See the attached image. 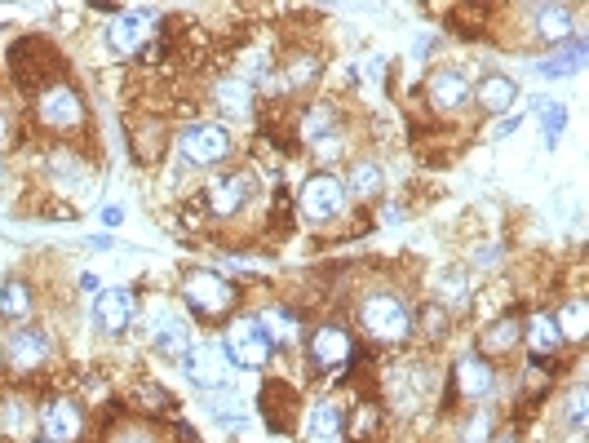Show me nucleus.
<instances>
[{
    "label": "nucleus",
    "mask_w": 589,
    "mask_h": 443,
    "mask_svg": "<svg viewBox=\"0 0 589 443\" xmlns=\"http://www.w3.org/2000/svg\"><path fill=\"white\" fill-rule=\"evenodd\" d=\"M9 71H14V85L23 89V94H45V89L58 85L62 76V54L49 40L40 36H23L9 45Z\"/></svg>",
    "instance_id": "nucleus-1"
},
{
    "label": "nucleus",
    "mask_w": 589,
    "mask_h": 443,
    "mask_svg": "<svg viewBox=\"0 0 589 443\" xmlns=\"http://www.w3.org/2000/svg\"><path fill=\"white\" fill-rule=\"evenodd\" d=\"M359 324L377 346H403L412 337V328H417V319L395 293H372L359 306Z\"/></svg>",
    "instance_id": "nucleus-2"
},
{
    "label": "nucleus",
    "mask_w": 589,
    "mask_h": 443,
    "mask_svg": "<svg viewBox=\"0 0 589 443\" xmlns=\"http://www.w3.org/2000/svg\"><path fill=\"white\" fill-rule=\"evenodd\" d=\"M222 355H226V364L244 368V373H257V368L271 364L275 346L266 342L262 324H257L253 315H235L231 324H226V346H222Z\"/></svg>",
    "instance_id": "nucleus-3"
},
{
    "label": "nucleus",
    "mask_w": 589,
    "mask_h": 443,
    "mask_svg": "<svg viewBox=\"0 0 589 443\" xmlns=\"http://www.w3.org/2000/svg\"><path fill=\"white\" fill-rule=\"evenodd\" d=\"M182 302L200 319H226L235 311V284L217 271H191L182 280Z\"/></svg>",
    "instance_id": "nucleus-4"
},
{
    "label": "nucleus",
    "mask_w": 589,
    "mask_h": 443,
    "mask_svg": "<svg viewBox=\"0 0 589 443\" xmlns=\"http://www.w3.org/2000/svg\"><path fill=\"white\" fill-rule=\"evenodd\" d=\"M341 209H346V187H341V178H333V173H315V178H306L302 191H297V213H302L310 226L333 222Z\"/></svg>",
    "instance_id": "nucleus-5"
},
{
    "label": "nucleus",
    "mask_w": 589,
    "mask_h": 443,
    "mask_svg": "<svg viewBox=\"0 0 589 443\" xmlns=\"http://www.w3.org/2000/svg\"><path fill=\"white\" fill-rule=\"evenodd\" d=\"M178 147L186 164H217L231 156V133H226V125H213V120H195V125H186L178 133Z\"/></svg>",
    "instance_id": "nucleus-6"
},
{
    "label": "nucleus",
    "mask_w": 589,
    "mask_h": 443,
    "mask_svg": "<svg viewBox=\"0 0 589 443\" xmlns=\"http://www.w3.org/2000/svg\"><path fill=\"white\" fill-rule=\"evenodd\" d=\"M36 116H40V125H45V129L71 133V129L85 125V102H80L76 89L54 85V89H45V94L36 98Z\"/></svg>",
    "instance_id": "nucleus-7"
},
{
    "label": "nucleus",
    "mask_w": 589,
    "mask_h": 443,
    "mask_svg": "<svg viewBox=\"0 0 589 443\" xmlns=\"http://www.w3.org/2000/svg\"><path fill=\"white\" fill-rule=\"evenodd\" d=\"M310 364L319 368V373H337V368H350V359L359 355L355 350V337L346 333V328H315V337H310Z\"/></svg>",
    "instance_id": "nucleus-8"
},
{
    "label": "nucleus",
    "mask_w": 589,
    "mask_h": 443,
    "mask_svg": "<svg viewBox=\"0 0 589 443\" xmlns=\"http://www.w3.org/2000/svg\"><path fill=\"white\" fill-rule=\"evenodd\" d=\"M182 368H186V377L195 381L200 390H222V386H231L226 381V355H222V346H213V342H191V350L182 355Z\"/></svg>",
    "instance_id": "nucleus-9"
},
{
    "label": "nucleus",
    "mask_w": 589,
    "mask_h": 443,
    "mask_svg": "<svg viewBox=\"0 0 589 443\" xmlns=\"http://www.w3.org/2000/svg\"><path fill=\"white\" fill-rule=\"evenodd\" d=\"M133 315H138V297H133L129 288H107V293H98V302H93V324L107 337L129 333Z\"/></svg>",
    "instance_id": "nucleus-10"
},
{
    "label": "nucleus",
    "mask_w": 589,
    "mask_h": 443,
    "mask_svg": "<svg viewBox=\"0 0 589 443\" xmlns=\"http://www.w3.org/2000/svg\"><path fill=\"white\" fill-rule=\"evenodd\" d=\"M253 191H257L253 173L235 169V173H226V178L213 182L209 195H204V204H209V213H217V218H235V213H240L244 204L253 200Z\"/></svg>",
    "instance_id": "nucleus-11"
},
{
    "label": "nucleus",
    "mask_w": 589,
    "mask_h": 443,
    "mask_svg": "<svg viewBox=\"0 0 589 443\" xmlns=\"http://www.w3.org/2000/svg\"><path fill=\"white\" fill-rule=\"evenodd\" d=\"M40 426H45L49 443H76L85 435V412H80L76 399H49L40 408Z\"/></svg>",
    "instance_id": "nucleus-12"
},
{
    "label": "nucleus",
    "mask_w": 589,
    "mask_h": 443,
    "mask_svg": "<svg viewBox=\"0 0 589 443\" xmlns=\"http://www.w3.org/2000/svg\"><path fill=\"white\" fill-rule=\"evenodd\" d=\"M5 359L14 373H31V368H40L49 359V337L40 333V328H14V333L5 337Z\"/></svg>",
    "instance_id": "nucleus-13"
},
{
    "label": "nucleus",
    "mask_w": 589,
    "mask_h": 443,
    "mask_svg": "<svg viewBox=\"0 0 589 443\" xmlns=\"http://www.w3.org/2000/svg\"><path fill=\"white\" fill-rule=\"evenodd\" d=\"M129 156L142 164V169H155L164 156H169V129H164V120H138V125L129 129Z\"/></svg>",
    "instance_id": "nucleus-14"
},
{
    "label": "nucleus",
    "mask_w": 589,
    "mask_h": 443,
    "mask_svg": "<svg viewBox=\"0 0 589 443\" xmlns=\"http://www.w3.org/2000/svg\"><path fill=\"white\" fill-rule=\"evenodd\" d=\"M426 98H430L434 111H443V116H457L465 102L474 98V89H470V80H465L461 71H448V67H443V71H434V76H430Z\"/></svg>",
    "instance_id": "nucleus-15"
},
{
    "label": "nucleus",
    "mask_w": 589,
    "mask_h": 443,
    "mask_svg": "<svg viewBox=\"0 0 589 443\" xmlns=\"http://www.w3.org/2000/svg\"><path fill=\"white\" fill-rule=\"evenodd\" d=\"M262 417H266V430H275V435H288V430H293L297 390L288 386V381H266V390H262Z\"/></svg>",
    "instance_id": "nucleus-16"
},
{
    "label": "nucleus",
    "mask_w": 589,
    "mask_h": 443,
    "mask_svg": "<svg viewBox=\"0 0 589 443\" xmlns=\"http://www.w3.org/2000/svg\"><path fill=\"white\" fill-rule=\"evenodd\" d=\"M452 381H457V390L465 399H488L496 386V373L483 355H461L457 364H452Z\"/></svg>",
    "instance_id": "nucleus-17"
},
{
    "label": "nucleus",
    "mask_w": 589,
    "mask_h": 443,
    "mask_svg": "<svg viewBox=\"0 0 589 443\" xmlns=\"http://www.w3.org/2000/svg\"><path fill=\"white\" fill-rule=\"evenodd\" d=\"M147 14H116L107 23V45H111V54H120V58H129V54H138L142 49V40H147Z\"/></svg>",
    "instance_id": "nucleus-18"
},
{
    "label": "nucleus",
    "mask_w": 589,
    "mask_h": 443,
    "mask_svg": "<svg viewBox=\"0 0 589 443\" xmlns=\"http://www.w3.org/2000/svg\"><path fill=\"white\" fill-rule=\"evenodd\" d=\"M346 435V412L333 399H324V404H315L306 412V439L310 443H341Z\"/></svg>",
    "instance_id": "nucleus-19"
},
{
    "label": "nucleus",
    "mask_w": 589,
    "mask_h": 443,
    "mask_svg": "<svg viewBox=\"0 0 589 443\" xmlns=\"http://www.w3.org/2000/svg\"><path fill=\"white\" fill-rule=\"evenodd\" d=\"M474 102H479L488 116H505V111L519 102V85H514L510 76H501V71H492V76L479 80V89H474Z\"/></svg>",
    "instance_id": "nucleus-20"
},
{
    "label": "nucleus",
    "mask_w": 589,
    "mask_h": 443,
    "mask_svg": "<svg viewBox=\"0 0 589 443\" xmlns=\"http://www.w3.org/2000/svg\"><path fill=\"white\" fill-rule=\"evenodd\" d=\"M523 342H527V350H532L536 359H550V355H558L567 342H563V333H558V324H554V315H532L523 324Z\"/></svg>",
    "instance_id": "nucleus-21"
},
{
    "label": "nucleus",
    "mask_w": 589,
    "mask_h": 443,
    "mask_svg": "<svg viewBox=\"0 0 589 443\" xmlns=\"http://www.w3.org/2000/svg\"><path fill=\"white\" fill-rule=\"evenodd\" d=\"M585 58H589L585 40H567V45H554V54L545 58V63H536V71H541L545 80H567L585 67Z\"/></svg>",
    "instance_id": "nucleus-22"
},
{
    "label": "nucleus",
    "mask_w": 589,
    "mask_h": 443,
    "mask_svg": "<svg viewBox=\"0 0 589 443\" xmlns=\"http://www.w3.org/2000/svg\"><path fill=\"white\" fill-rule=\"evenodd\" d=\"M519 337H523L519 315H501L496 324H483V333H479V355H510V350L519 346Z\"/></svg>",
    "instance_id": "nucleus-23"
},
{
    "label": "nucleus",
    "mask_w": 589,
    "mask_h": 443,
    "mask_svg": "<svg viewBox=\"0 0 589 443\" xmlns=\"http://www.w3.org/2000/svg\"><path fill=\"white\" fill-rule=\"evenodd\" d=\"M31 306H36V297H31V284L23 280V275H14V280L0 284V319H9V324H27Z\"/></svg>",
    "instance_id": "nucleus-24"
},
{
    "label": "nucleus",
    "mask_w": 589,
    "mask_h": 443,
    "mask_svg": "<svg viewBox=\"0 0 589 443\" xmlns=\"http://www.w3.org/2000/svg\"><path fill=\"white\" fill-rule=\"evenodd\" d=\"M155 350H160L164 359H182L186 350H191V328H186V319L164 315L160 324H155Z\"/></svg>",
    "instance_id": "nucleus-25"
},
{
    "label": "nucleus",
    "mask_w": 589,
    "mask_h": 443,
    "mask_svg": "<svg viewBox=\"0 0 589 443\" xmlns=\"http://www.w3.org/2000/svg\"><path fill=\"white\" fill-rule=\"evenodd\" d=\"M536 32L545 40H554V45H567L572 40V5H541L536 9Z\"/></svg>",
    "instance_id": "nucleus-26"
},
{
    "label": "nucleus",
    "mask_w": 589,
    "mask_h": 443,
    "mask_svg": "<svg viewBox=\"0 0 589 443\" xmlns=\"http://www.w3.org/2000/svg\"><path fill=\"white\" fill-rule=\"evenodd\" d=\"M213 102L226 111V116H248V107H253V89L244 85V80H235V76H226V80H217V89H213Z\"/></svg>",
    "instance_id": "nucleus-27"
},
{
    "label": "nucleus",
    "mask_w": 589,
    "mask_h": 443,
    "mask_svg": "<svg viewBox=\"0 0 589 443\" xmlns=\"http://www.w3.org/2000/svg\"><path fill=\"white\" fill-rule=\"evenodd\" d=\"M381 182H386L381 164H377V160H359V164H350V178L341 182V187H346V195H359V200H372V195L381 191Z\"/></svg>",
    "instance_id": "nucleus-28"
},
{
    "label": "nucleus",
    "mask_w": 589,
    "mask_h": 443,
    "mask_svg": "<svg viewBox=\"0 0 589 443\" xmlns=\"http://www.w3.org/2000/svg\"><path fill=\"white\" fill-rule=\"evenodd\" d=\"M328 133H341L337 129V107L315 102V107L302 116V142H319V138H328Z\"/></svg>",
    "instance_id": "nucleus-29"
},
{
    "label": "nucleus",
    "mask_w": 589,
    "mask_h": 443,
    "mask_svg": "<svg viewBox=\"0 0 589 443\" xmlns=\"http://www.w3.org/2000/svg\"><path fill=\"white\" fill-rule=\"evenodd\" d=\"M200 404L209 408L217 421H226V426H235V430L244 426V421H240V399H235V390H231V386H222V390H204Z\"/></svg>",
    "instance_id": "nucleus-30"
},
{
    "label": "nucleus",
    "mask_w": 589,
    "mask_h": 443,
    "mask_svg": "<svg viewBox=\"0 0 589 443\" xmlns=\"http://www.w3.org/2000/svg\"><path fill=\"white\" fill-rule=\"evenodd\" d=\"M27 426H31V408L23 404V399H9V404L0 408V435L23 439V435H27Z\"/></svg>",
    "instance_id": "nucleus-31"
},
{
    "label": "nucleus",
    "mask_w": 589,
    "mask_h": 443,
    "mask_svg": "<svg viewBox=\"0 0 589 443\" xmlns=\"http://www.w3.org/2000/svg\"><path fill=\"white\" fill-rule=\"evenodd\" d=\"M554 324H558V333H563V342H581L585 337V302H567L563 311L554 315Z\"/></svg>",
    "instance_id": "nucleus-32"
},
{
    "label": "nucleus",
    "mask_w": 589,
    "mask_h": 443,
    "mask_svg": "<svg viewBox=\"0 0 589 443\" xmlns=\"http://www.w3.org/2000/svg\"><path fill=\"white\" fill-rule=\"evenodd\" d=\"M536 111H541V125H545V147H558V138L567 129V107L563 102H536Z\"/></svg>",
    "instance_id": "nucleus-33"
},
{
    "label": "nucleus",
    "mask_w": 589,
    "mask_h": 443,
    "mask_svg": "<svg viewBox=\"0 0 589 443\" xmlns=\"http://www.w3.org/2000/svg\"><path fill=\"white\" fill-rule=\"evenodd\" d=\"M315 76H319V58H315V54L284 63V89H302V85H310Z\"/></svg>",
    "instance_id": "nucleus-34"
},
{
    "label": "nucleus",
    "mask_w": 589,
    "mask_h": 443,
    "mask_svg": "<svg viewBox=\"0 0 589 443\" xmlns=\"http://www.w3.org/2000/svg\"><path fill=\"white\" fill-rule=\"evenodd\" d=\"M563 417L572 430H581L589 421V386H572L567 390V404H563Z\"/></svg>",
    "instance_id": "nucleus-35"
},
{
    "label": "nucleus",
    "mask_w": 589,
    "mask_h": 443,
    "mask_svg": "<svg viewBox=\"0 0 589 443\" xmlns=\"http://www.w3.org/2000/svg\"><path fill=\"white\" fill-rule=\"evenodd\" d=\"M377 421H381V412H377V408H359V412H355V421L346 417V435L355 439V443H359V439H368Z\"/></svg>",
    "instance_id": "nucleus-36"
},
{
    "label": "nucleus",
    "mask_w": 589,
    "mask_h": 443,
    "mask_svg": "<svg viewBox=\"0 0 589 443\" xmlns=\"http://www.w3.org/2000/svg\"><path fill=\"white\" fill-rule=\"evenodd\" d=\"M439 297H443L448 306H452V302H461V297H465V275L457 271V266L439 275Z\"/></svg>",
    "instance_id": "nucleus-37"
},
{
    "label": "nucleus",
    "mask_w": 589,
    "mask_h": 443,
    "mask_svg": "<svg viewBox=\"0 0 589 443\" xmlns=\"http://www.w3.org/2000/svg\"><path fill=\"white\" fill-rule=\"evenodd\" d=\"M488 439H492V417H488V412H479V417H470L461 443H488Z\"/></svg>",
    "instance_id": "nucleus-38"
},
{
    "label": "nucleus",
    "mask_w": 589,
    "mask_h": 443,
    "mask_svg": "<svg viewBox=\"0 0 589 443\" xmlns=\"http://www.w3.org/2000/svg\"><path fill=\"white\" fill-rule=\"evenodd\" d=\"M107 443H155V435H151L147 426H138V421H129V426H120Z\"/></svg>",
    "instance_id": "nucleus-39"
},
{
    "label": "nucleus",
    "mask_w": 589,
    "mask_h": 443,
    "mask_svg": "<svg viewBox=\"0 0 589 443\" xmlns=\"http://www.w3.org/2000/svg\"><path fill=\"white\" fill-rule=\"evenodd\" d=\"M421 324H426L430 342H439V337H443V328H448V311H443V306H426V315H421Z\"/></svg>",
    "instance_id": "nucleus-40"
},
{
    "label": "nucleus",
    "mask_w": 589,
    "mask_h": 443,
    "mask_svg": "<svg viewBox=\"0 0 589 443\" xmlns=\"http://www.w3.org/2000/svg\"><path fill=\"white\" fill-rule=\"evenodd\" d=\"M341 147H346V142H341V133H328V138H319V142H315L319 160H337V156H341Z\"/></svg>",
    "instance_id": "nucleus-41"
},
{
    "label": "nucleus",
    "mask_w": 589,
    "mask_h": 443,
    "mask_svg": "<svg viewBox=\"0 0 589 443\" xmlns=\"http://www.w3.org/2000/svg\"><path fill=\"white\" fill-rule=\"evenodd\" d=\"M519 125H523V116H505L501 125H496L492 138H510V133H519Z\"/></svg>",
    "instance_id": "nucleus-42"
},
{
    "label": "nucleus",
    "mask_w": 589,
    "mask_h": 443,
    "mask_svg": "<svg viewBox=\"0 0 589 443\" xmlns=\"http://www.w3.org/2000/svg\"><path fill=\"white\" fill-rule=\"evenodd\" d=\"M102 222H107V226H120V222H124V209H120V204H107V209H102Z\"/></svg>",
    "instance_id": "nucleus-43"
},
{
    "label": "nucleus",
    "mask_w": 589,
    "mask_h": 443,
    "mask_svg": "<svg viewBox=\"0 0 589 443\" xmlns=\"http://www.w3.org/2000/svg\"><path fill=\"white\" fill-rule=\"evenodd\" d=\"M80 288H85V293H98V275H80Z\"/></svg>",
    "instance_id": "nucleus-44"
},
{
    "label": "nucleus",
    "mask_w": 589,
    "mask_h": 443,
    "mask_svg": "<svg viewBox=\"0 0 589 443\" xmlns=\"http://www.w3.org/2000/svg\"><path fill=\"white\" fill-rule=\"evenodd\" d=\"M0 147H9V116H0Z\"/></svg>",
    "instance_id": "nucleus-45"
},
{
    "label": "nucleus",
    "mask_w": 589,
    "mask_h": 443,
    "mask_svg": "<svg viewBox=\"0 0 589 443\" xmlns=\"http://www.w3.org/2000/svg\"><path fill=\"white\" fill-rule=\"evenodd\" d=\"M36 443H49V439H36Z\"/></svg>",
    "instance_id": "nucleus-46"
}]
</instances>
